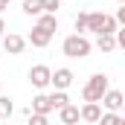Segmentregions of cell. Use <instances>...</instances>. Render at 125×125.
Returning <instances> with one entry per match:
<instances>
[{"mask_svg": "<svg viewBox=\"0 0 125 125\" xmlns=\"http://www.w3.org/2000/svg\"><path fill=\"white\" fill-rule=\"evenodd\" d=\"M61 52L67 58H87L90 55V41L84 35H67L61 44Z\"/></svg>", "mask_w": 125, "mask_h": 125, "instance_id": "cell-1", "label": "cell"}, {"mask_svg": "<svg viewBox=\"0 0 125 125\" xmlns=\"http://www.w3.org/2000/svg\"><path fill=\"white\" fill-rule=\"evenodd\" d=\"M111 90V82H108V76L105 73H93L90 76V82L84 84V90H82V96H84V102H99L102 96Z\"/></svg>", "mask_w": 125, "mask_h": 125, "instance_id": "cell-2", "label": "cell"}, {"mask_svg": "<svg viewBox=\"0 0 125 125\" xmlns=\"http://www.w3.org/2000/svg\"><path fill=\"white\" fill-rule=\"evenodd\" d=\"M0 44H3V50H6L9 55H21V52L26 50V38H23V35H18V32L3 35V38H0Z\"/></svg>", "mask_w": 125, "mask_h": 125, "instance_id": "cell-3", "label": "cell"}, {"mask_svg": "<svg viewBox=\"0 0 125 125\" xmlns=\"http://www.w3.org/2000/svg\"><path fill=\"white\" fill-rule=\"evenodd\" d=\"M50 76H52V70H50L47 64H35V67L29 70V82L38 87V90H44V87L50 84Z\"/></svg>", "mask_w": 125, "mask_h": 125, "instance_id": "cell-4", "label": "cell"}, {"mask_svg": "<svg viewBox=\"0 0 125 125\" xmlns=\"http://www.w3.org/2000/svg\"><path fill=\"white\" fill-rule=\"evenodd\" d=\"M73 79H76V76H73V70H70V67H58V70L50 76V84H52L55 90H67V87L73 84Z\"/></svg>", "mask_w": 125, "mask_h": 125, "instance_id": "cell-5", "label": "cell"}, {"mask_svg": "<svg viewBox=\"0 0 125 125\" xmlns=\"http://www.w3.org/2000/svg\"><path fill=\"white\" fill-rule=\"evenodd\" d=\"M99 102H102V105H105V111H111V114H119V111H122V105H125V99H122L119 90H108Z\"/></svg>", "mask_w": 125, "mask_h": 125, "instance_id": "cell-6", "label": "cell"}, {"mask_svg": "<svg viewBox=\"0 0 125 125\" xmlns=\"http://www.w3.org/2000/svg\"><path fill=\"white\" fill-rule=\"evenodd\" d=\"M50 41H52V32H47L44 26H32V32H29V44L32 47H38V50H44V47H50Z\"/></svg>", "mask_w": 125, "mask_h": 125, "instance_id": "cell-7", "label": "cell"}, {"mask_svg": "<svg viewBox=\"0 0 125 125\" xmlns=\"http://www.w3.org/2000/svg\"><path fill=\"white\" fill-rule=\"evenodd\" d=\"M99 116H102V105L99 102H84L79 108V119H84V122H99Z\"/></svg>", "mask_w": 125, "mask_h": 125, "instance_id": "cell-8", "label": "cell"}, {"mask_svg": "<svg viewBox=\"0 0 125 125\" xmlns=\"http://www.w3.org/2000/svg\"><path fill=\"white\" fill-rule=\"evenodd\" d=\"M29 114H41V116H50V114H52L50 96H47V93H38L35 99H32V108H29Z\"/></svg>", "mask_w": 125, "mask_h": 125, "instance_id": "cell-9", "label": "cell"}, {"mask_svg": "<svg viewBox=\"0 0 125 125\" xmlns=\"http://www.w3.org/2000/svg\"><path fill=\"white\" fill-rule=\"evenodd\" d=\"M102 26H105V12H87V26H84V32L102 35Z\"/></svg>", "mask_w": 125, "mask_h": 125, "instance_id": "cell-10", "label": "cell"}, {"mask_svg": "<svg viewBox=\"0 0 125 125\" xmlns=\"http://www.w3.org/2000/svg\"><path fill=\"white\" fill-rule=\"evenodd\" d=\"M58 119H61L64 125H76L79 122V108H76V105H64L61 111H58Z\"/></svg>", "mask_w": 125, "mask_h": 125, "instance_id": "cell-11", "label": "cell"}, {"mask_svg": "<svg viewBox=\"0 0 125 125\" xmlns=\"http://www.w3.org/2000/svg\"><path fill=\"white\" fill-rule=\"evenodd\" d=\"M38 26H44L47 32H58V18L50 15V12H44V15H38Z\"/></svg>", "mask_w": 125, "mask_h": 125, "instance_id": "cell-12", "label": "cell"}, {"mask_svg": "<svg viewBox=\"0 0 125 125\" xmlns=\"http://www.w3.org/2000/svg\"><path fill=\"white\" fill-rule=\"evenodd\" d=\"M50 105H52V111H61L64 105H70V96L64 93V90H52L50 93Z\"/></svg>", "mask_w": 125, "mask_h": 125, "instance_id": "cell-13", "label": "cell"}, {"mask_svg": "<svg viewBox=\"0 0 125 125\" xmlns=\"http://www.w3.org/2000/svg\"><path fill=\"white\" fill-rule=\"evenodd\" d=\"M96 47L102 52H114L116 50V41H114V35H96Z\"/></svg>", "mask_w": 125, "mask_h": 125, "instance_id": "cell-14", "label": "cell"}, {"mask_svg": "<svg viewBox=\"0 0 125 125\" xmlns=\"http://www.w3.org/2000/svg\"><path fill=\"white\" fill-rule=\"evenodd\" d=\"M23 15H29V18L44 15V9H41V0H23Z\"/></svg>", "mask_w": 125, "mask_h": 125, "instance_id": "cell-15", "label": "cell"}, {"mask_svg": "<svg viewBox=\"0 0 125 125\" xmlns=\"http://www.w3.org/2000/svg\"><path fill=\"white\" fill-rule=\"evenodd\" d=\"M96 125H125V119L119 116V114H111V111H105L102 116H99V122Z\"/></svg>", "mask_w": 125, "mask_h": 125, "instance_id": "cell-16", "label": "cell"}, {"mask_svg": "<svg viewBox=\"0 0 125 125\" xmlns=\"http://www.w3.org/2000/svg\"><path fill=\"white\" fill-rule=\"evenodd\" d=\"M12 114H15V105H12V99H9V96H0V122H3V119H9Z\"/></svg>", "mask_w": 125, "mask_h": 125, "instance_id": "cell-17", "label": "cell"}, {"mask_svg": "<svg viewBox=\"0 0 125 125\" xmlns=\"http://www.w3.org/2000/svg\"><path fill=\"white\" fill-rule=\"evenodd\" d=\"M119 29V23L114 21V15H105V26H102V35H114Z\"/></svg>", "mask_w": 125, "mask_h": 125, "instance_id": "cell-18", "label": "cell"}, {"mask_svg": "<svg viewBox=\"0 0 125 125\" xmlns=\"http://www.w3.org/2000/svg\"><path fill=\"white\" fill-rule=\"evenodd\" d=\"M73 26H76V35H82L84 26H87V12H79V15H76V21H73Z\"/></svg>", "mask_w": 125, "mask_h": 125, "instance_id": "cell-19", "label": "cell"}, {"mask_svg": "<svg viewBox=\"0 0 125 125\" xmlns=\"http://www.w3.org/2000/svg\"><path fill=\"white\" fill-rule=\"evenodd\" d=\"M41 9L50 12V15H55V9H61V0H41Z\"/></svg>", "mask_w": 125, "mask_h": 125, "instance_id": "cell-20", "label": "cell"}, {"mask_svg": "<svg viewBox=\"0 0 125 125\" xmlns=\"http://www.w3.org/2000/svg\"><path fill=\"white\" fill-rule=\"evenodd\" d=\"M29 125H50V119L41 114H29Z\"/></svg>", "mask_w": 125, "mask_h": 125, "instance_id": "cell-21", "label": "cell"}, {"mask_svg": "<svg viewBox=\"0 0 125 125\" xmlns=\"http://www.w3.org/2000/svg\"><path fill=\"white\" fill-rule=\"evenodd\" d=\"M9 3H12V0H0V12H6V9H9Z\"/></svg>", "mask_w": 125, "mask_h": 125, "instance_id": "cell-22", "label": "cell"}, {"mask_svg": "<svg viewBox=\"0 0 125 125\" xmlns=\"http://www.w3.org/2000/svg\"><path fill=\"white\" fill-rule=\"evenodd\" d=\"M3 35H6V21L0 18V38H3Z\"/></svg>", "mask_w": 125, "mask_h": 125, "instance_id": "cell-23", "label": "cell"}, {"mask_svg": "<svg viewBox=\"0 0 125 125\" xmlns=\"http://www.w3.org/2000/svg\"><path fill=\"white\" fill-rule=\"evenodd\" d=\"M116 3H125V0H116Z\"/></svg>", "mask_w": 125, "mask_h": 125, "instance_id": "cell-24", "label": "cell"}, {"mask_svg": "<svg viewBox=\"0 0 125 125\" xmlns=\"http://www.w3.org/2000/svg\"><path fill=\"white\" fill-rule=\"evenodd\" d=\"M0 90H3V87H0Z\"/></svg>", "mask_w": 125, "mask_h": 125, "instance_id": "cell-25", "label": "cell"}]
</instances>
